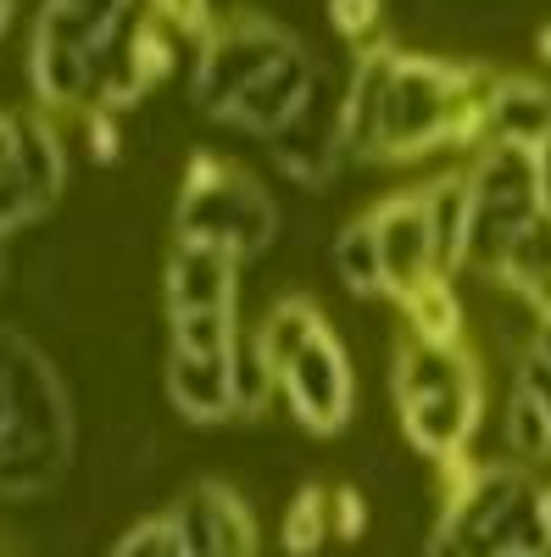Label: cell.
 <instances>
[{
	"label": "cell",
	"instance_id": "16",
	"mask_svg": "<svg viewBox=\"0 0 551 557\" xmlns=\"http://www.w3.org/2000/svg\"><path fill=\"white\" fill-rule=\"evenodd\" d=\"M167 396L190 424H223V418H235V374H228V357L173 351L167 357Z\"/></svg>",
	"mask_w": 551,
	"mask_h": 557
},
{
	"label": "cell",
	"instance_id": "23",
	"mask_svg": "<svg viewBox=\"0 0 551 557\" xmlns=\"http://www.w3.org/2000/svg\"><path fill=\"white\" fill-rule=\"evenodd\" d=\"M240 318L235 312H178L173 318V351L190 357H235Z\"/></svg>",
	"mask_w": 551,
	"mask_h": 557
},
{
	"label": "cell",
	"instance_id": "39",
	"mask_svg": "<svg viewBox=\"0 0 551 557\" xmlns=\"http://www.w3.org/2000/svg\"><path fill=\"white\" fill-rule=\"evenodd\" d=\"M12 7H17V0H12Z\"/></svg>",
	"mask_w": 551,
	"mask_h": 557
},
{
	"label": "cell",
	"instance_id": "19",
	"mask_svg": "<svg viewBox=\"0 0 551 557\" xmlns=\"http://www.w3.org/2000/svg\"><path fill=\"white\" fill-rule=\"evenodd\" d=\"M324 330H329L324 312H317L306 296H285V301L267 307L262 330H256V346H262V357H267L273 374H285V368H290L317 335H324Z\"/></svg>",
	"mask_w": 551,
	"mask_h": 557
},
{
	"label": "cell",
	"instance_id": "32",
	"mask_svg": "<svg viewBox=\"0 0 551 557\" xmlns=\"http://www.w3.org/2000/svg\"><path fill=\"white\" fill-rule=\"evenodd\" d=\"M535 184H540V212H551V139L535 151Z\"/></svg>",
	"mask_w": 551,
	"mask_h": 557
},
{
	"label": "cell",
	"instance_id": "8",
	"mask_svg": "<svg viewBox=\"0 0 551 557\" xmlns=\"http://www.w3.org/2000/svg\"><path fill=\"white\" fill-rule=\"evenodd\" d=\"M167 312H235L240 301V257L206 240H173L167 251Z\"/></svg>",
	"mask_w": 551,
	"mask_h": 557
},
{
	"label": "cell",
	"instance_id": "11",
	"mask_svg": "<svg viewBox=\"0 0 551 557\" xmlns=\"http://www.w3.org/2000/svg\"><path fill=\"white\" fill-rule=\"evenodd\" d=\"M546 139H551V89L524 73H508V78L496 73L485 89V146L540 151Z\"/></svg>",
	"mask_w": 551,
	"mask_h": 557
},
{
	"label": "cell",
	"instance_id": "33",
	"mask_svg": "<svg viewBox=\"0 0 551 557\" xmlns=\"http://www.w3.org/2000/svg\"><path fill=\"white\" fill-rule=\"evenodd\" d=\"M529 351H540V357L551 362V312H540V318H535V335H529Z\"/></svg>",
	"mask_w": 551,
	"mask_h": 557
},
{
	"label": "cell",
	"instance_id": "20",
	"mask_svg": "<svg viewBox=\"0 0 551 557\" xmlns=\"http://www.w3.org/2000/svg\"><path fill=\"white\" fill-rule=\"evenodd\" d=\"M329 262H335V278L351 296H362V301L385 296V257H379V235H374V212L351 218L329 240Z\"/></svg>",
	"mask_w": 551,
	"mask_h": 557
},
{
	"label": "cell",
	"instance_id": "3",
	"mask_svg": "<svg viewBox=\"0 0 551 557\" xmlns=\"http://www.w3.org/2000/svg\"><path fill=\"white\" fill-rule=\"evenodd\" d=\"M178 240H206L246 257H262L273 240H279V207L267 201V190L246 173V168H228L217 151H196L190 173H184V190H178Z\"/></svg>",
	"mask_w": 551,
	"mask_h": 557
},
{
	"label": "cell",
	"instance_id": "37",
	"mask_svg": "<svg viewBox=\"0 0 551 557\" xmlns=\"http://www.w3.org/2000/svg\"><path fill=\"white\" fill-rule=\"evenodd\" d=\"M0 273H7V235H0Z\"/></svg>",
	"mask_w": 551,
	"mask_h": 557
},
{
	"label": "cell",
	"instance_id": "35",
	"mask_svg": "<svg viewBox=\"0 0 551 557\" xmlns=\"http://www.w3.org/2000/svg\"><path fill=\"white\" fill-rule=\"evenodd\" d=\"M535 51H540V57L551 62V28H540V39H535Z\"/></svg>",
	"mask_w": 551,
	"mask_h": 557
},
{
	"label": "cell",
	"instance_id": "10",
	"mask_svg": "<svg viewBox=\"0 0 551 557\" xmlns=\"http://www.w3.org/2000/svg\"><path fill=\"white\" fill-rule=\"evenodd\" d=\"M479 412H485V380H468V385H456L446 396L406 401L401 424H406V441L418 451H429L435 462H451V457H463V446L474 441Z\"/></svg>",
	"mask_w": 551,
	"mask_h": 557
},
{
	"label": "cell",
	"instance_id": "29",
	"mask_svg": "<svg viewBox=\"0 0 551 557\" xmlns=\"http://www.w3.org/2000/svg\"><path fill=\"white\" fill-rule=\"evenodd\" d=\"M513 385H518V391H529V396L546 407V418H551V362H546L540 351H524V357H518Z\"/></svg>",
	"mask_w": 551,
	"mask_h": 557
},
{
	"label": "cell",
	"instance_id": "9",
	"mask_svg": "<svg viewBox=\"0 0 551 557\" xmlns=\"http://www.w3.org/2000/svg\"><path fill=\"white\" fill-rule=\"evenodd\" d=\"M317 73H324V67H317V62H312V51L296 39L290 51H285V57L273 62V67H267V73H262V78L246 89V96L235 101L228 123L246 128V134H256V139H273V134H279V128H285V123L301 112V101L312 96Z\"/></svg>",
	"mask_w": 551,
	"mask_h": 557
},
{
	"label": "cell",
	"instance_id": "17",
	"mask_svg": "<svg viewBox=\"0 0 551 557\" xmlns=\"http://www.w3.org/2000/svg\"><path fill=\"white\" fill-rule=\"evenodd\" d=\"M184 502L196 507V519L206 530V557H256V524L240 491H228L223 480H201Z\"/></svg>",
	"mask_w": 551,
	"mask_h": 557
},
{
	"label": "cell",
	"instance_id": "27",
	"mask_svg": "<svg viewBox=\"0 0 551 557\" xmlns=\"http://www.w3.org/2000/svg\"><path fill=\"white\" fill-rule=\"evenodd\" d=\"M379 7L385 0H329V23L351 45H374L379 39Z\"/></svg>",
	"mask_w": 551,
	"mask_h": 557
},
{
	"label": "cell",
	"instance_id": "22",
	"mask_svg": "<svg viewBox=\"0 0 551 557\" xmlns=\"http://www.w3.org/2000/svg\"><path fill=\"white\" fill-rule=\"evenodd\" d=\"M501 441H508L513 462H551V418L529 391H508V418H501Z\"/></svg>",
	"mask_w": 551,
	"mask_h": 557
},
{
	"label": "cell",
	"instance_id": "34",
	"mask_svg": "<svg viewBox=\"0 0 551 557\" xmlns=\"http://www.w3.org/2000/svg\"><path fill=\"white\" fill-rule=\"evenodd\" d=\"M535 513H540V524H546V535H551V485L535 491Z\"/></svg>",
	"mask_w": 551,
	"mask_h": 557
},
{
	"label": "cell",
	"instance_id": "18",
	"mask_svg": "<svg viewBox=\"0 0 551 557\" xmlns=\"http://www.w3.org/2000/svg\"><path fill=\"white\" fill-rule=\"evenodd\" d=\"M17 173L39 196V207H51L67 190V146L51 112H17Z\"/></svg>",
	"mask_w": 551,
	"mask_h": 557
},
{
	"label": "cell",
	"instance_id": "7",
	"mask_svg": "<svg viewBox=\"0 0 551 557\" xmlns=\"http://www.w3.org/2000/svg\"><path fill=\"white\" fill-rule=\"evenodd\" d=\"M374 235H379V257H385V296L401 301L418 285L440 278L435 268V235H429V212H424V190H396L374 207Z\"/></svg>",
	"mask_w": 551,
	"mask_h": 557
},
{
	"label": "cell",
	"instance_id": "15",
	"mask_svg": "<svg viewBox=\"0 0 551 557\" xmlns=\"http://www.w3.org/2000/svg\"><path fill=\"white\" fill-rule=\"evenodd\" d=\"M490 278L501 290H513V301H524L535 318L551 312V212H535L518 235L501 246Z\"/></svg>",
	"mask_w": 551,
	"mask_h": 557
},
{
	"label": "cell",
	"instance_id": "24",
	"mask_svg": "<svg viewBox=\"0 0 551 557\" xmlns=\"http://www.w3.org/2000/svg\"><path fill=\"white\" fill-rule=\"evenodd\" d=\"M285 552L290 557H312L317 546L329 541V491L324 485H306L296 491V502L285 507Z\"/></svg>",
	"mask_w": 551,
	"mask_h": 557
},
{
	"label": "cell",
	"instance_id": "1",
	"mask_svg": "<svg viewBox=\"0 0 551 557\" xmlns=\"http://www.w3.org/2000/svg\"><path fill=\"white\" fill-rule=\"evenodd\" d=\"M73 407L17 330H0V496H39L67 469Z\"/></svg>",
	"mask_w": 551,
	"mask_h": 557
},
{
	"label": "cell",
	"instance_id": "26",
	"mask_svg": "<svg viewBox=\"0 0 551 557\" xmlns=\"http://www.w3.org/2000/svg\"><path fill=\"white\" fill-rule=\"evenodd\" d=\"M146 12L167 28V34H184V39H206L212 34V0H146Z\"/></svg>",
	"mask_w": 551,
	"mask_h": 557
},
{
	"label": "cell",
	"instance_id": "38",
	"mask_svg": "<svg viewBox=\"0 0 551 557\" xmlns=\"http://www.w3.org/2000/svg\"><path fill=\"white\" fill-rule=\"evenodd\" d=\"M508 557H551V552H508Z\"/></svg>",
	"mask_w": 551,
	"mask_h": 557
},
{
	"label": "cell",
	"instance_id": "36",
	"mask_svg": "<svg viewBox=\"0 0 551 557\" xmlns=\"http://www.w3.org/2000/svg\"><path fill=\"white\" fill-rule=\"evenodd\" d=\"M7 23H12V0H0V34H7Z\"/></svg>",
	"mask_w": 551,
	"mask_h": 557
},
{
	"label": "cell",
	"instance_id": "6",
	"mask_svg": "<svg viewBox=\"0 0 551 557\" xmlns=\"http://www.w3.org/2000/svg\"><path fill=\"white\" fill-rule=\"evenodd\" d=\"M279 391H285V401L296 412V424H306L317 435L346 430V418H351V362H346L335 330H324L285 368Z\"/></svg>",
	"mask_w": 551,
	"mask_h": 557
},
{
	"label": "cell",
	"instance_id": "5",
	"mask_svg": "<svg viewBox=\"0 0 551 557\" xmlns=\"http://www.w3.org/2000/svg\"><path fill=\"white\" fill-rule=\"evenodd\" d=\"M340 96H346V84L335 73H317V84H312V96L301 101V112L267 139L273 168H279L290 184H301V190H324V184L340 173V162L351 157L346 151Z\"/></svg>",
	"mask_w": 551,
	"mask_h": 557
},
{
	"label": "cell",
	"instance_id": "13",
	"mask_svg": "<svg viewBox=\"0 0 551 557\" xmlns=\"http://www.w3.org/2000/svg\"><path fill=\"white\" fill-rule=\"evenodd\" d=\"M479 380V362L474 351L456 341V346H440V341H418L406 335L396 346V401H429V396H446L456 385Z\"/></svg>",
	"mask_w": 551,
	"mask_h": 557
},
{
	"label": "cell",
	"instance_id": "12",
	"mask_svg": "<svg viewBox=\"0 0 551 557\" xmlns=\"http://www.w3.org/2000/svg\"><path fill=\"white\" fill-rule=\"evenodd\" d=\"M396 62H401L396 45L374 39V45H362V57H356L351 78H346L340 112H346V151L356 162H374V139H379V117H385V96H390Z\"/></svg>",
	"mask_w": 551,
	"mask_h": 557
},
{
	"label": "cell",
	"instance_id": "28",
	"mask_svg": "<svg viewBox=\"0 0 551 557\" xmlns=\"http://www.w3.org/2000/svg\"><path fill=\"white\" fill-rule=\"evenodd\" d=\"M329 530H335V535H346V541L367 530V502H362L356 491H346V485H340V491H329Z\"/></svg>",
	"mask_w": 551,
	"mask_h": 557
},
{
	"label": "cell",
	"instance_id": "4",
	"mask_svg": "<svg viewBox=\"0 0 551 557\" xmlns=\"http://www.w3.org/2000/svg\"><path fill=\"white\" fill-rule=\"evenodd\" d=\"M296 45V34L273 17H256V12H235V17H217L212 34L196 45V67H190V101L206 112V117H223L235 112V101L246 89L279 62Z\"/></svg>",
	"mask_w": 551,
	"mask_h": 557
},
{
	"label": "cell",
	"instance_id": "21",
	"mask_svg": "<svg viewBox=\"0 0 551 557\" xmlns=\"http://www.w3.org/2000/svg\"><path fill=\"white\" fill-rule=\"evenodd\" d=\"M401 312H406V335L440 341V346L463 341V296L451 290V278H429L412 296H401Z\"/></svg>",
	"mask_w": 551,
	"mask_h": 557
},
{
	"label": "cell",
	"instance_id": "14",
	"mask_svg": "<svg viewBox=\"0 0 551 557\" xmlns=\"http://www.w3.org/2000/svg\"><path fill=\"white\" fill-rule=\"evenodd\" d=\"M424 190V212H429V235H435V268L440 278H456L468 268V240H474V190L468 173H435Z\"/></svg>",
	"mask_w": 551,
	"mask_h": 557
},
{
	"label": "cell",
	"instance_id": "2",
	"mask_svg": "<svg viewBox=\"0 0 551 557\" xmlns=\"http://www.w3.org/2000/svg\"><path fill=\"white\" fill-rule=\"evenodd\" d=\"M496 73L474 62H440V57H406L396 62L374 162H418L446 146L485 139V89Z\"/></svg>",
	"mask_w": 551,
	"mask_h": 557
},
{
	"label": "cell",
	"instance_id": "31",
	"mask_svg": "<svg viewBox=\"0 0 551 557\" xmlns=\"http://www.w3.org/2000/svg\"><path fill=\"white\" fill-rule=\"evenodd\" d=\"M0 173H17V117L0 112Z\"/></svg>",
	"mask_w": 551,
	"mask_h": 557
},
{
	"label": "cell",
	"instance_id": "30",
	"mask_svg": "<svg viewBox=\"0 0 551 557\" xmlns=\"http://www.w3.org/2000/svg\"><path fill=\"white\" fill-rule=\"evenodd\" d=\"M424 557H474V546L456 535V530H446V524H435L429 530V541H424Z\"/></svg>",
	"mask_w": 551,
	"mask_h": 557
},
{
	"label": "cell",
	"instance_id": "25",
	"mask_svg": "<svg viewBox=\"0 0 551 557\" xmlns=\"http://www.w3.org/2000/svg\"><path fill=\"white\" fill-rule=\"evenodd\" d=\"M228 374H235V412H246V418H256L267 407V396L279 391V374L267 368L256 335H240L235 357H228Z\"/></svg>",
	"mask_w": 551,
	"mask_h": 557
}]
</instances>
